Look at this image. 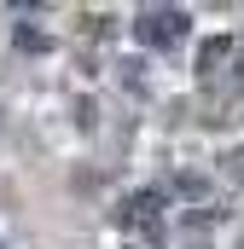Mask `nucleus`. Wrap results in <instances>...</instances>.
<instances>
[{
  "label": "nucleus",
  "instance_id": "1",
  "mask_svg": "<svg viewBox=\"0 0 244 249\" xmlns=\"http://www.w3.org/2000/svg\"><path fill=\"white\" fill-rule=\"evenodd\" d=\"M186 29H192V18H186L181 6H145V12L134 18V41H140V47H157V53L181 47Z\"/></svg>",
  "mask_w": 244,
  "mask_h": 249
},
{
  "label": "nucleus",
  "instance_id": "2",
  "mask_svg": "<svg viewBox=\"0 0 244 249\" xmlns=\"http://www.w3.org/2000/svg\"><path fill=\"white\" fill-rule=\"evenodd\" d=\"M122 226L140 232V238H157L163 232V191H134L122 203Z\"/></svg>",
  "mask_w": 244,
  "mask_h": 249
},
{
  "label": "nucleus",
  "instance_id": "3",
  "mask_svg": "<svg viewBox=\"0 0 244 249\" xmlns=\"http://www.w3.org/2000/svg\"><path fill=\"white\" fill-rule=\"evenodd\" d=\"M239 58V35H215V41H203L198 47V75L203 81H215L221 75V64H233Z\"/></svg>",
  "mask_w": 244,
  "mask_h": 249
},
{
  "label": "nucleus",
  "instance_id": "4",
  "mask_svg": "<svg viewBox=\"0 0 244 249\" xmlns=\"http://www.w3.org/2000/svg\"><path fill=\"white\" fill-rule=\"evenodd\" d=\"M227 174H233V180H244V151H227Z\"/></svg>",
  "mask_w": 244,
  "mask_h": 249
}]
</instances>
